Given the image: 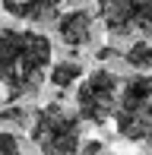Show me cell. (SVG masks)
Masks as SVG:
<instances>
[{"label":"cell","mask_w":152,"mask_h":155,"mask_svg":"<svg viewBox=\"0 0 152 155\" xmlns=\"http://www.w3.org/2000/svg\"><path fill=\"white\" fill-rule=\"evenodd\" d=\"M101 152H105V143L101 139H89V143H79L76 155H101Z\"/></svg>","instance_id":"obj_13"},{"label":"cell","mask_w":152,"mask_h":155,"mask_svg":"<svg viewBox=\"0 0 152 155\" xmlns=\"http://www.w3.org/2000/svg\"><path fill=\"white\" fill-rule=\"evenodd\" d=\"M29 124H32V111L25 108V104L10 101L3 111H0V127H16V130H29Z\"/></svg>","instance_id":"obj_11"},{"label":"cell","mask_w":152,"mask_h":155,"mask_svg":"<svg viewBox=\"0 0 152 155\" xmlns=\"http://www.w3.org/2000/svg\"><path fill=\"white\" fill-rule=\"evenodd\" d=\"M0 155H22V146L6 127H0Z\"/></svg>","instance_id":"obj_12"},{"label":"cell","mask_w":152,"mask_h":155,"mask_svg":"<svg viewBox=\"0 0 152 155\" xmlns=\"http://www.w3.org/2000/svg\"><path fill=\"white\" fill-rule=\"evenodd\" d=\"M92 32H95L92 13H86L82 6L57 16V35H60V41L70 45V48H86L89 41H92Z\"/></svg>","instance_id":"obj_6"},{"label":"cell","mask_w":152,"mask_h":155,"mask_svg":"<svg viewBox=\"0 0 152 155\" xmlns=\"http://www.w3.org/2000/svg\"><path fill=\"white\" fill-rule=\"evenodd\" d=\"M95 57H98L101 63H105V60H111V57H117V51H114V48H101V51L95 54Z\"/></svg>","instance_id":"obj_14"},{"label":"cell","mask_w":152,"mask_h":155,"mask_svg":"<svg viewBox=\"0 0 152 155\" xmlns=\"http://www.w3.org/2000/svg\"><path fill=\"white\" fill-rule=\"evenodd\" d=\"M64 3H79V0H64Z\"/></svg>","instance_id":"obj_15"},{"label":"cell","mask_w":152,"mask_h":155,"mask_svg":"<svg viewBox=\"0 0 152 155\" xmlns=\"http://www.w3.org/2000/svg\"><path fill=\"white\" fill-rule=\"evenodd\" d=\"M152 98V76L140 73V76H130L127 82H121V101H146Z\"/></svg>","instance_id":"obj_9"},{"label":"cell","mask_w":152,"mask_h":155,"mask_svg":"<svg viewBox=\"0 0 152 155\" xmlns=\"http://www.w3.org/2000/svg\"><path fill=\"white\" fill-rule=\"evenodd\" d=\"M79 76H82V67L76 60H60L48 70V79L54 89H70L73 82H79Z\"/></svg>","instance_id":"obj_8"},{"label":"cell","mask_w":152,"mask_h":155,"mask_svg":"<svg viewBox=\"0 0 152 155\" xmlns=\"http://www.w3.org/2000/svg\"><path fill=\"white\" fill-rule=\"evenodd\" d=\"M54 48L51 38L35 29H0V86L6 89V101L32 98L41 92L51 70Z\"/></svg>","instance_id":"obj_1"},{"label":"cell","mask_w":152,"mask_h":155,"mask_svg":"<svg viewBox=\"0 0 152 155\" xmlns=\"http://www.w3.org/2000/svg\"><path fill=\"white\" fill-rule=\"evenodd\" d=\"M60 3H64V0H0V6H3L13 19L38 22V25L54 22V19L60 16Z\"/></svg>","instance_id":"obj_7"},{"label":"cell","mask_w":152,"mask_h":155,"mask_svg":"<svg viewBox=\"0 0 152 155\" xmlns=\"http://www.w3.org/2000/svg\"><path fill=\"white\" fill-rule=\"evenodd\" d=\"M117 101H121V79L111 70H95L76 89V114L79 120H89L95 127L114 117Z\"/></svg>","instance_id":"obj_3"},{"label":"cell","mask_w":152,"mask_h":155,"mask_svg":"<svg viewBox=\"0 0 152 155\" xmlns=\"http://www.w3.org/2000/svg\"><path fill=\"white\" fill-rule=\"evenodd\" d=\"M114 127H117V136L130 139V143H152V98L117 101Z\"/></svg>","instance_id":"obj_5"},{"label":"cell","mask_w":152,"mask_h":155,"mask_svg":"<svg viewBox=\"0 0 152 155\" xmlns=\"http://www.w3.org/2000/svg\"><path fill=\"white\" fill-rule=\"evenodd\" d=\"M124 60H127L133 70H140V73H149V70H152V41H146V38H136L133 45L127 48Z\"/></svg>","instance_id":"obj_10"},{"label":"cell","mask_w":152,"mask_h":155,"mask_svg":"<svg viewBox=\"0 0 152 155\" xmlns=\"http://www.w3.org/2000/svg\"><path fill=\"white\" fill-rule=\"evenodd\" d=\"M29 136L41 155H76L82 143L79 114L67 111L60 101H51L32 114Z\"/></svg>","instance_id":"obj_2"},{"label":"cell","mask_w":152,"mask_h":155,"mask_svg":"<svg viewBox=\"0 0 152 155\" xmlns=\"http://www.w3.org/2000/svg\"><path fill=\"white\" fill-rule=\"evenodd\" d=\"M98 16L111 38L152 41V0H98Z\"/></svg>","instance_id":"obj_4"}]
</instances>
